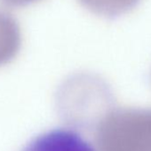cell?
<instances>
[{
	"mask_svg": "<svg viewBox=\"0 0 151 151\" xmlns=\"http://www.w3.org/2000/svg\"><path fill=\"white\" fill-rule=\"evenodd\" d=\"M111 95L107 86L89 75H78L68 79L59 93L61 116L78 127L96 125L111 110Z\"/></svg>",
	"mask_w": 151,
	"mask_h": 151,
	"instance_id": "obj_1",
	"label": "cell"
},
{
	"mask_svg": "<svg viewBox=\"0 0 151 151\" xmlns=\"http://www.w3.org/2000/svg\"><path fill=\"white\" fill-rule=\"evenodd\" d=\"M99 151H151V111L110 110L96 126Z\"/></svg>",
	"mask_w": 151,
	"mask_h": 151,
	"instance_id": "obj_2",
	"label": "cell"
},
{
	"mask_svg": "<svg viewBox=\"0 0 151 151\" xmlns=\"http://www.w3.org/2000/svg\"><path fill=\"white\" fill-rule=\"evenodd\" d=\"M22 151H97L78 132L68 128L45 132L31 140Z\"/></svg>",
	"mask_w": 151,
	"mask_h": 151,
	"instance_id": "obj_3",
	"label": "cell"
},
{
	"mask_svg": "<svg viewBox=\"0 0 151 151\" xmlns=\"http://www.w3.org/2000/svg\"><path fill=\"white\" fill-rule=\"evenodd\" d=\"M20 27L15 19L0 10V66L12 60L20 50Z\"/></svg>",
	"mask_w": 151,
	"mask_h": 151,
	"instance_id": "obj_4",
	"label": "cell"
},
{
	"mask_svg": "<svg viewBox=\"0 0 151 151\" xmlns=\"http://www.w3.org/2000/svg\"><path fill=\"white\" fill-rule=\"evenodd\" d=\"M138 0H80L92 12L106 17H115L130 10Z\"/></svg>",
	"mask_w": 151,
	"mask_h": 151,
	"instance_id": "obj_5",
	"label": "cell"
},
{
	"mask_svg": "<svg viewBox=\"0 0 151 151\" xmlns=\"http://www.w3.org/2000/svg\"><path fill=\"white\" fill-rule=\"evenodd\" d=\"M2 1L6 4L7 6H14V7H19V6H24L29 4L34 3L37 0H2Z\"/></svg>",
	"mask_w": 151,
	"mask_h": 151,
	"instance_id": "obj_6",
	"label": "cell"
}]
</instances>
